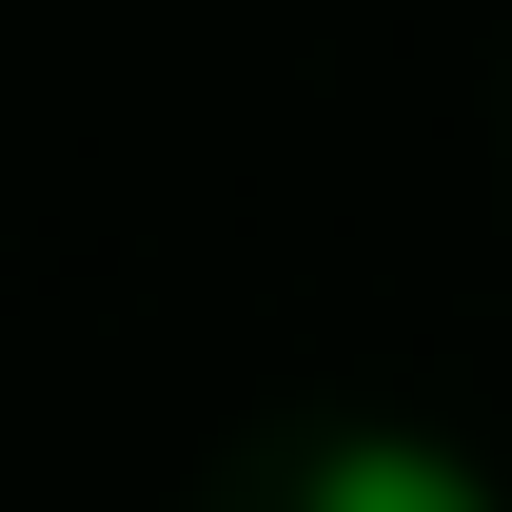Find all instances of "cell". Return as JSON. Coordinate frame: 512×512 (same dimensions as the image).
I'll list each match as a JSON object with an SVG mask.
<instances>
[{
  "label": "cell",
  "mask_w": 512,
  "mask_h": 512,
  "mask_svg": "<svg viewBox=\"0 0 512 512\" xmlns=\"http://www.w3.org/2000/svg\"><path fill=\"white\" fill-rule=\"evenodd\" d=\"M296 512H493V473L434 434H335L316 473H296Z\"/></svg>",
  "instance_id": "6da1fadb"
}]
</instances>
